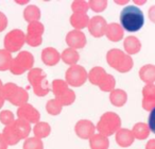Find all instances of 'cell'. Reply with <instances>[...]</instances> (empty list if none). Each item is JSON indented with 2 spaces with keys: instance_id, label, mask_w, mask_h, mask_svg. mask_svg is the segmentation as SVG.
<instances>
[{
  "instance_id": "6da1fadb",
  "label": "cell",
  "mask_w": 155,
  "mask_h": 149,
  "mask_svg": "<svg viewBox=\"0 0 155 149\" xmlns=\"http://www.w3.org/2000/svg\"><path fill=\"white\" fill-rule=\"evenodd\" d=\"M120 22L123 29L129 32H136L143 26L144 16L142 11L135 5H127L120 13Z\"/></svg>"
},
{
  "instance_id": "7a4b0ae2",
  "label": "cell",
  "mask_w": 155,
  "mask_h": 149,
  "mask_svg": "<svg viewBox=\"0 0 155 149\" xmlns=\"http://www.w3.org/2000/svg\"><path fill=\"white\" fill-rule=\"evenodd\" d=\"M30 124L24 119L14 120L13 124L9 126H5L3 129V137L8 145H15L19 142L21 138H25L30 133Z\"/></svg>"
},
{
  "instance_id": "3957f363",
  "label": "cell",
  "mask_w": 155,
  "mask_h": 149,
  "mask_svg": "<svg viewBox=\"0 0 155 149\" xmlns=\"http://www.w3.org/2000/svg\"><path fill=\"white\" fill-rule=\"evenodd\" d=\"M1 94H2L5 100H9L14 106H24V104H26L29 98L28 92L21 87L17 86L14 83H7L3 85Z\"/></svg>"
},
{
  "instance_id": "277c9868",
  "label": "cell",
  "mask_w": 155,
  "mask_h": 149,
  "mask_svg": "<svg viewBox=\"0 0 155 149\" xmlns=\"http://www.w3.org/2000/svg\"><path fill=\"white\" fill-rule=\"evenodd\" d=\"M106 59H107V62L110 66L116 68L117 70L121 71V73H127L133 67V60L131 56L123 53L119 49L110 50L107 52Z\"/></svg>"
},
{
  "instance_id": "5b68a950",
  "label": "cell",
  "mask_w": 155,
  "mask_h": 149,
  "mask_svg": "<svg viewBox=\"0 0 155 149\" xmlns=\"http://www.w3.org/2000/svg\"><path fill=\"white\" fill-rule=\"evenodd\" d=\"M88 79L93 84L99 85L102 91L110 92L115 87V79L105 73L102 67H95L88 73Z\"/></svg>"
},
{
  "instance_id": "8992f818",
  "label": "cell",
  "mask_w": 155,
  "mask_h": 149,
  "mask_svg": "<svg viewBox=\"0 0 155 149\" xmlns=\"http://www.w3.org/2000/svg\"><path fill=\"white\" fill-rule=\"evenodd\" d=\"M28 79L31 85L33 86L34 93L37 96H45L49 93V84L46 79V75L44 73L43 69L33 68L29 71Z\"/></svg>"
},
{
  "instance_id": "52a82bcc",
  "label": "cell",
  "mask_w": 155,
  "mask_h": 149,
  "mask_svg": "<svg viewBox=\"0 0 155 149\" xmlns=\"http://www.w3.org/2000/svg\"><path fill=\"white\" fill-rule=\"evenodd\" d=\"M120 127V117L116 113L108 112L102 115L100 121L97 125V129L100 134L104 136L112 135L114 132H116Z\"/></svg>"
},
{
  "instance_id": "ba28073f",
  "label": "cell",
  "mask_w": 155,
  "mask_h": 149,
  "mask_svg": "<svg viewBox=\"0 0 155 149\" xmlns=\"http://www.w3.org/2000/svg\"><path fill=\"white\" fill-rule=\"evenodd\" d=\"M34 64V58L28 51H21L13 61L10 66V70L14 75H21L26 70L32 68Z\"/></svg>"
},
{
  "instance_id": "9c48e42d",
  "label": "cell",
  "mask_w": 155,
  "mask_h": 149,
  "mask_svg": "<svg viewBox=\"0 0 155 149\" xmlns=\"http://www.w3.org/2000/svg\"><path fill=\"white\" fill-rule=\"evenodd\" d=\"M53 93L56 96V100L61 103V106H68L74 101L75 95L73 91L68 89L67 84L62 80H55L52 83Z\"/></svg>"
},
{
  "instance_id": "30bf717a",
  "label": "cell",
  "mask_w": 155,
  "mask_h": 149,
  "mask_svg": "<svg viewBox=\"0 0 155 149\" xmlns=\"http://www.w3.org/2000/svg\"><path fill=\"white\" fill-rule=\"evenodd\" d=\"M26 42V35L21 30H12L5 37V47L9 52L18 51Z\"/></svg>"
},
{
  "instance_id": "8fae6325",
  "label": "cell",
  "mask_w": 155,
  "mask_h": 149,
  "mask_svg": "<svg viewBox=\"0 0 155 149\" xmlns=\"http://www.w3.org/2000/svg\"><path fill=\"white\" fill-rule=\"evenodd\" d=\"M88 78V73L84 69V67L79 65H72L66 73L67 83L72 86H80Z\"/></svg>"
},
{
  "instance_id": "7c38bea8",
  "label": "cell",
  "mask_w": 155,
  "mask_h": 149,
  "mask_svg": "<svg viewBox=\"0 0 155 149\" xmlns=\"http://www.w3.org/2000/svg\"><path fill=\"white\" fill-rule=\"evenodd\" d=\"M44 32V26L39 22H30L28 26V33L26 36V42L32 47L41 44V34Z\"/></svg>"
},
{
  "instance_id": "4fadbf2b",
  "label": "cell",
  "mask_w": 155,
  "mask_h": 149,
  "mask_svg": "<svg viewBox=\"0 0 155 149\" xmlns=\"http://www.w3.org/2000/svg\"><path fill=\"white\" fill-rule=\"evenodd\" d=\"M17 116L19 119L30 123H37L39 119V113L36 109L33 108L31 104H24L17 111Z\"/></svg>"
},
{
  "instance_id": "5bb4252c",
  "label": "cell",
  "mask_w": 155,
  "mask_h": 149,
  "mask_svg": "<svg viewBox=\"0 0 155 149\" xmlns=\"http://www.w3.org/2000/svg\"><path fill=\"white\" fill-rule=\"evenodd\" d=\"M88 29L91 33L96 37H100L105 34L106 22L101 16H95L88 22Z\"/></svg>"
},
{
  "instance_id": "9a60e30c",
  "label": "cell",
  "mask_w": 155,
  "mask_h": 149,
  "mask_svg": "<svg viewBox=\"0 0 155 149\" xmlns=\"http://www.w3.org/2000/svg\"><path fill=\"white\" fill-rule=\"evenodd\" d=\"M66 42L69 46L72 48H83L86 44L85 35L80 30H73L67 34Z\"/></svg>"
},
{
  "instance_id": "2e32d148",
  "label": "cell",
  "mask_w": 155,
  "mask_h": 149,
  "mask_svg": "<svg viewBox=\"0 0 155 149\" xmlns=\"http://www.w3.org/2000/svg\"><path fill=\"white\" fill-rule=\"evenodd\" d=\"M95 126L93 125V123L89 120H80L79 123L75 125V132L81 138L87 140L91 136L94 135L95 132Z\"/></svg>"
},
{
  "instance_id": "e0dca14e",
  "label": "cell",
  "mask_w": 155,
  "mask_h": 149,
  "mask_svg": "<svg viewBox=\"0 0 155 149\" xmlns=\"http://www.w3.org/2000/svg\"><path fill=\"white\" fill-rule=\"evenodd\" d=\"M143 106L144 110H153L155 108V86L153 84H147L143 87Z\"/></svg>"
},
{
  "instance_id": "ac0fdd59",
  "label": "cell",
  "mask_w": 155,
  "mask_h": 149,
  "mask_svg": "<svg viewBox=\"0 0 155 149\" xmlns=\"http://www.w3.org/2000/svg\"><path fill=\"white\" fill-rule=\"evenodd\" d=\"M41 59L45 64L52 66L58 64V62L60 61V54L54 48H46L41 52Z\"/></svg>"
},
{
  "instance_id": "d6986e66",
  "label": "cell",
  "mask_w": 155,
  "mask_h": 149,
  "mask_svg": "<svg viewBox=\"0 0 155 149\" xmlns=\"http://www.w3.org/2000/svg\"><path fill=\"white\" fill-rule=\"evenodd\" d=\"M105 35L108 37V39L114 42H118L122 39L123 30L118 24H110L106 27Z\"/></svg>"
},
{
  "instance_id": "ffe728a7",
  "label": "cell",
  "mask_w": 155,
  "mask_h": 149,
  "mask_svg": "<svg viewBox=\"0 0 155 149\" xmlns=\"http://www.w3.org/2000/svg\"><path fill=\"white\" fill-rule=\"evenodd\" d=\"M116 141L120 146L127 147L134 142V136L132 132L127 129H120L117 131Z\"/></svg>"
},
{
  "instance_id": "44dd1931",
  "label": "cell",
  "mask_w": 155,
  "mask_h": 149,
  "mask_svg": "<svg viewBox=\"0 0 155 149\" xmlns=\"http://www.w3.org/2000/svg\"><path fill=\"white\" fill-rule=\"evenodd\" d=\"M139 76L142 81L148 84H152L155 81V66L153 65H146L139 71Z\"/></svg>"
},
{
  "instance_id": "7402d4cb",
  "label": "cell",
  "mask_w": 155,
  "mask_h": 149,
  "mask_svg": "<svg viewBox=\"0 0 155 149\" xmlns=\"http://www.w3.org/2000/svg\"><path fill=\"white\" fill-rule=\"evenodd\" d=\"M110 142L107 137L102 134H95L91 138V147L93 149H107Z\"/></svg>"
},
{
  "instance_id": "603a6c76",
  "label": "cell",
  "mask_w": 155,
  "mask_h": 149,
  "mask_svg": "<svg viewBox=\"0 0 155 149\" xmlns=\"http://www.w3.org/2000/svg\"><path fill=\"white\" fill-rule=\"evenodd\" d=\"M70 22L75 29H82L85 26H88L89 19L86 13H73L70 18Z\"/></svg>"
},
{
  "instance_id": "cb8c5ba5",
  "label": "cell",
  "mask_w": 155,
  "mask_h": 149,
  "mask_svg": "<svg viewBox=\"0 0 155 149\" xmlns=\"http://www.w3.org/2000/svg\"><path fill=\"white\" fill-rule=\"evenodd\" d=\"M110 102L116 107H121L127 101V93L122 90H115L110 94Z\"/></svg>"
},
{
  "instance_id": "d4e9b609",
  "label": "cell",
  "mask_w": 155,
  "mask_h": 149,
  "mask_svg": "<svg viewBox=\"0 0 155 149\" xmlns=\"http://www.w3.org/2000/svg\"><path fill=\"white\" fill-rule=\"evenodd\" d=\"M124 48L127 53H136L140 50V42L135 36H129L124 41Z\"/></svg>"
},
{
  "instance_id": "484cf974",
  "label": "cell",
  "mask_w": 155,
  "mask_h": 149,
  "mask_svg": "<svg viewBox=\"0 0 155 149\" xmlns=\"http://www.w3.org/2000/svg\"><path fill=\"white\" fill-rule=\"evenodd\" d=\"M24 17L27 22H37L41 17V12L39 9L35 5H29L24 12Z\"/></svg>"
},
{
  "instance_id": "4316f807",
  "label": "cell",
  "mask_w": 155,
  "mask_h": 149,
  "mask_svg": "<svg viewBox=\"0 0 155 149\" xmlns=\"http://www.w3.org/2000/svg\"><path fill=\"white\" fill-rule=\"evenodd\" d=\"M12 61L13 59H12L11 52L5 49H0V70L3 71L10 69Z\"/></svg>"
},
{
  "instance_id": "83f0119b",
  "label": "cell",
  "mask_w": 155,
  "mask_h": 149,
  "mask_svg": "<svg viewBox=\"0 0 155 149\" xmlns=\"http://www.w3.org/2000/svg\"><path fill=\"white\" fill-rule=\"evenodd\" d=\"M149 133H150V131L148 129V126L141 123L136 124L133 128V132H132L133 136H135L136 138H139V140H144L146 137H148Z\"/></svg>"
},
{
  "instance_id": "f1b7e54d",
  "label": "cell",
  "mask_w": 155,
  "mask_h": 149,
  "mask_svg": "<svg viewBox=\"0 0 155 149\" xmlns=\"http://www.w3.org/2000/svg\"><path fill=\"white\" fill-rule=\"evenodd\" d=\"M62 59L66 64L73 65L74 63H77V61L79 60V56H78V52L74 49H71L68 48L66 49L62 54Z\"/></svg>"
},
{
  "instance_id": "f546056e",
  "label": "cell",
  "mask_w": 155,
  "mask_h": 149,
  "mask_svg": "<svg viewBox=\"0 0 155 149\" xmlns=\"http://www.w3.org/2000/svg\"><path fill=\"white\" fill-rule=\"evenodd\" d=\"M50 126L47 123H37L34 127V134L37 138H41L47 136L50 133Z\"/></svg>"
},
{
  "instance_id": "4dcf8cb0",
  "label": "cell",
  "mask_w": 155,
  "mask_h": 149,
  "mask_svg": "<svg viewBox=\"0 0 155 149\" xmlns=\"http://www.w3.org/2000/svg\"><path fill=\"white\" fill-rule=\"evenodd\" d=\"M24 149H43V142L37 137H31L26 140Z\"/></svg>"
},
{
  "instance_id": "1f68e13d",
  "label": "cell",
  "mask_w": 155,
  "mask_h": 149,
  "mask_svg": "<svg viewBox=\"0 0 155 149\" xmlns=\"http://www.w3.org/2000/svg\"><path fill=\"white\" fill-rule=\"evenodd\" d=\"M61 103L56 99L50 100L47 103V111L52 115H58L61 112Z\"/></svg>"
},
{
  "instance_id": "d6a6232c",
  "label": "cell",
  "mask_w": 155,
  "mask_h": 149,
  "mask_svg": "<svg viewBox=\"0 0 155 149\" xmlns=\"http://www.w3.org/2000/svg\"><path fill=\"white\" fill-rule=\"evenodd\" d=\"M0 121L5 126H9L14 123V115L11 111L5 110L0 113Z\"/></svg>"
},
{
  "instance_id": "836d02e7",
  "label": "cell",
  "mask_w": 155,
  "mask_h": 149,
  "mask_svg": "<svg viewBox=\"0 0 155 149\" xmlns=\"http://www.w3.org/2000/svg\"><path fill=\"white\" fill-rule=\"evenodd\" d=\"M88 9V2L85 1H74L72 3V10L74 13H85Z\"/></svg>"
},
{
  "instance_id": "e575fe53",
  "label": "cell",
  "mask_w": 155,
  "mask_h": 149,
  "mask_svg": "<svg viewBox=\"0 0 155 149\" xmlns=\"http://www.w3.org/2000/svg\"><path fill=\"white\" fill-rule=\"evenodd\" d=\"M106 5H107L106 1H89L88 2V7H91L94 11H97V12L103 11L106 8Z\"/></svg>"
},
{
  "instance_id": "d590c367",
  "label": "cell",
  "mask_w": 155,
  "mask_h": 149,
  "mask_svg": "<svg viewBox=\"0 0 155 149\" xmlns=\"http://www.w3.org/2000/svg\"><path fill=\"white\" fill-rule=\"evenodd\" d=\"M148 125L150 130L155 133V108L153 110H151L150 113V116H149V121H148Z\"/></svg>"
},
{
  "instance_id": "8d00e7d4",
  "label": "cell",
  "mask_w": 155,
  "mask_h": 149,
  "mask_svg": "<svg viewBox=\"0 0 155 149\" xmlns=\"http://www.w3.org/2000/svg\"><path fill=\"white\" fill-rule=\"evenodd\" d=\"M8 26V18L2 12H0V32L3 31Z\"/></svg>"
},
{
  "instance_id": "74e56055",
  "label": "cell",
  "mask_w": 155,
  "mask_h": 149,
  "mask_svg": "<svg viewBox=\"0 0 155 149\" xmlns=\"http://www.w3.org/2000/svg\"><path fill=\"white\" fill-rule=\"evenodd\" d=\"M7 148H8L7 142H5L2 134H0V149H7Z\"/></svg>"
},
{
  "instance_id": "f35d334b",
  "label": "cell",
  "mask_w": 155,
  "mask_h": 149,
  "mask_svg": "<svg viewBox=\"0 0 155 149\" xmlns=\"http://www.w3.org/2000/svg\"><path fill=\"white\" fill-rule=\"evenodd\" d=\"M149 17L153 22H155V5L151 8L150 11H149Z\"/></svg>"
},
{
  "instance_id": "ab89813d",
  "label": "cell",
  "mask_w": 155,
  "mask_h": 149,
  "mask_svg": "<svg viewBox=\"0 0 155 149\" xmlns=\"http://www.w3.org/2000/svg\"><path fill=\"white\" fill-rule=\"evenodd\" d=\"M147 149H155V140H151L146 146Z\"/></svg>"
},
{
  "instance_id": "60d3db41",
  "label": "cell",
  "mask_w": 155,
  "mask_h": 149,
  "mask_svg": "<svg viewBox=\"0 0 155 149\" xmlns=\"http://www.w3.org/2000/svg\"><path fill=\"white\" fill-rule=\"evenodd\" d=\"M3 102H5V98H3L2 94L0 93V108L3 106Z\"/></svg>"
},
{
  "instance_id": "b9f144b4",
  "label": "cell",
  "mask_w": 155,
  "mask_h": 149,
  "mask_svg": "<svg viewBox=\"0 0 155 149\" xmlns=\"http://www.w3.org/2000/svg\"><path fill=\"white\" fill-rule=\"evenodd\" d=\"M2 87H3V84H2V82H1V80H0V93L2 91Z\"/></svg>"
}]
</instances>
